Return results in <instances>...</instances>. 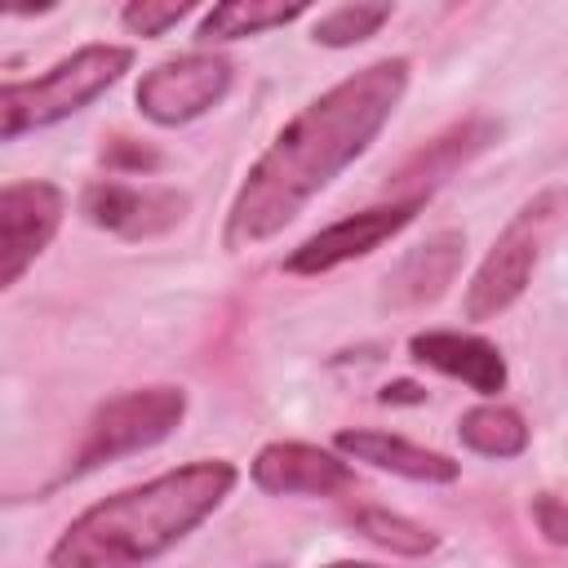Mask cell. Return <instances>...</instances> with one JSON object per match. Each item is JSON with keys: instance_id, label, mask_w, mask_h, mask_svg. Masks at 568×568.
I'll return each instance as SVG.
<instances>
[{"instance_id": "cell-17", "label": "cell", "mask_w": 568, "mask_h": 568, "mask_svg": "<svg viewBox=\"0 0 568 568\" xmlns=\"http://www.w3.org/2000/svg\"><path fill=\"white\" fill-rule=\"evenodd\" d=\"M351 528L359 537H368L373 546H382L390 555H408V559L430 555L439 546V537L430 528H422V524H413V519H404V515H395L386 506H355L351 510Z\"/></svg>"}, {"instance_id": "cell-9", "label": "cell", "mask_w": 568, "mask_h": 568, "mask_svg": "<svg viewBox=\"0 0 568 568\" xmlns=\"http://www.w3.org/2000/svg\"><path fill=\"white\" fill-rule=\"evenodd\" d=\"M67 200L53 182H9L0 191V284L13 288L62 226Z\"/></svg>"}, {"instance_id": "cell-1", "label": "cell", "mask_w": 568, "mask_h": 568, "mask_svg": "<svg viewBox=\"0 0 568 568\" xmlns=\"http://www.w3.org/2000/svg\"><path fill=\"white\" fill-rule=\"evenodd\" d=\"M408 89V58H382L306 102L257 155L226 213V248L284 231L346 164H355Z\"/></svg>"}, {"instance_id": "cell-15", "label": "cell", "mask_w": 568, "mask_h": 568, "mask_svg": "<svg viewBox=\"0 0 568 568\" xmlns=\"http://www.w3.org/2000/svg\"><path fill=\"white\" fill-rule=\"evenodd\" d=\"M306 4L293 0H226V4H213L195 31V40L213 44V40H244V36H262L271 27H288L293 18H302Z\"/></svg>"}, {"instance_id": "cell-5", "label": "cell", "mask_w": 568, "mask_h": 568, "mask_svg": "<svg viewBox=\"0 0 568 568\" xmlns=\"http://www.w3.org/2000/svg\"><path fill=\"white\" fill-rule=\"evenodd\" d=\"M550 209H555V195H537L501 226L488 257L466 284V320H497L524 297L541 253V235L550 226Z\"/></svg>"}, {"instance_id": "cell-23", "label": "cell", "mask_w": 568, "mask_h": 568, "mask_svg": "<svg viewBox=\"0 0 568 568\" xmlns=\"http://www.w3.org/2000/svg\"><path fill=\"white\" fill-rule=\"evenodd\" d=\"M324 568H382V564H351V559H342V564H324Z\"/></svg>"}, {"instance_id": "cell-3", "label": "cell", "mask_w": 568, "mask_h": 568, "mask_svg": "<svg viewBox=\"0 0 568 568\" xmlns=\"http://www.w3.org/2000/svg\"><path fill=\"white\" fill-rule=\"evenodd\" d=\"M129 67H133V53L124 44H84L58 67H49L40 80H9L0 89V138L18 142L31 129H44L84 111Z\"/></svg>"}, {"instance_id": "cell-6", "label": "cell", "mask_w": 568, "mask_h": 568, "mask_svg": "<svg viewBox=\"0 0 568 568\" xmlns=\"http://www.w3.org/2000/svg\"><path fill=\"white\" fill-rule=\"evenodd\" d=\"M231 89V62L217 53H182L160 67H151L138 80V111L164 129L191 124L204 111H213Z\"/></svg>"}, {"instance_id": "cell-13", "label": "cell", "mask_w": 568, "mask_h": 568, "mask_svg": "<svg viewBox=\"0 0 568 568\" xmlns=\"http://www.w3.org/2000/svg\"><path fill=\"white\" fill-rule=\"evenodd\" d=\"M466 253V235L462 231H439L426 244H417L386 280V297L395 306H426L435 297H444V288L453 284L457 266Z\"/></svg>"}, {"instance_id": "cell-16", "label": "cell", "mask_w": 568, "mask_h": 568, "mask_svg": "<svg viewBox=\"0 0 568 568\" xmlns=\"http://www.w3.org/2000/svg\"><path fill=\"white\" fill-rule=\"evenodd\" d=\"M457 439L484 457H519L528 448V422L506 404H475L462 413Z\"/></svg>"}, {"instance_id": "cell-2", "label": "cell", "mask_w": 568, "mask_h": 568, "mask_svg": "<svg viewBox=\"0 0 568 568\" xmlns=\"http://www.w3.org/2000/svg\"><path fill=\"white\" fill-rule=\"evenodd\" d=\"M235 488V466L191 462L124 488L75 515L49 550V568H146L200 528Z\"/></svg>"}, {"instance_id": "cell-19", "label": "cell", "mask_w": 568, "mask_h": 568, "mask_svg": "<svg viewBox=\"0 0 568 568\" xmlns=\"http://www.w3.org/2000/svg\"><path fill=\"white\" fill-rule=\"evenodd\" d=\"M186 13H191V0H169V4L133 0V4L120 9V22H124L133 36H164V31L178 27Z\"/></svg>"}, {"instance_id": "cell-21", "label": "cell", "mask_w": 568, "mask_h": 568, "mask_svg": "<svg viewBox=\"0 0 568 568\" xmlns=\"http://www.w3.org/2000/svg\"><path fill=\"white\" fill-rule=\"evenodd\" d=\"M532 519H537V528H541V537L546 541H555V546H568V501L564 497H537L532 501Z\"/></svg>"}, {"instance_id": "cell-20", "label": "cell", "mask_w": 568, "mask_h": 568, "mask_svg": "<svg viewBox=\"0 0 568 568\" xmlns=\"http://www.w3.org/2000/svg\"><path fill=\"white\" fill-rule=\"evenodd\" d=\"M102 164L115 169V173H155L164 164V155L151 146V142H138V138H111L102 146Z\"/></svg>"}, {"instance_id": "cell-18", "label": "cell", "mask_w": 568, "mask_h": 568, "mask_svg": "<svg viewBox=\"0 0 568 568\" xmlns=\"http://www.w3.org/2000/svg\"><path fill=\"white\" fill-rule=\"evenodd\" d=\"M390 22V4H337L333 13L315 18V44H328V49H346V44H359L368 36H377V27Z\"/></svg>"}, {"instance_id": "cell-4", "label": "cell", "mask_w": 568, "mask_h": 568, "mask_svg": "<svg viewBox=\"0 0 568 568\" xmlns=\"http://www.w3.org/2000/svg\"><path fill=\"white\" fill-rule=\"evenodd\" d=\"M182 417H186V390H178V386H142V390L111 395L89 417L84 439L71 462V475L98 470V466L142 453V448H155L160 439L173 435V426Z\"/></svg>"}, {"instance_id": "cell-10", "label": "cell", "mask_w": 568, "mask_h": 568, "mask_svg": "<svg viewBox=\"0 0 568 568\" xmlns=\"http://www.w3.org/2000/svg\"><path fill=\"white\" fill-rule=\"evenodd\" d=\"M248 475L271 497H333L355 484V470L342 457H333L315 444H297V439L266 444L253 457Z\"/></svg>"}, {"instance_id": "cell-11", "label": "cell", "mask_w": 568, "mask_h": 568, "mask_svg": "<svg viewBox=\"0 0 568 568\" xmlns=\"http://www.w3.org/2000/svg\"><path fill=\"white\" fill-rule=\"evenodd\" d=\"M408 355L444 377L466 382L479 395H497L506 386V359L493 342L475 337V333H448V328H430V333H413Z\"/></svg>"}, {"instance_id": "cell-7", "label": "cell", "mask_w": 568, "mask_h": 568, "mask_svg": "<svg viewBox=\"0 0 568 568\" xmlns=\"http://www.w3.org/2000/svg\"><path fill=\"white\" fill-rule=\"evenodd\" d=\"M426 195H404V200H390V204H377V209H364V213H351L324 231H315L311 240H302L288 257H284V271L288 275H324L342 262H355L373 248H382L386 240H395L417 213H422Z\"/></svg>"}, {"instance_id": "cell-8", "label": "cell", "mask_w": 568, "mask_h": 568, "mask_svg": "<svg viewBox=\"0 0 568 568\" xmlns=\"http://www.w3.org/2000/svg\"><path fill=\"white\" fill-rule=\"evenodd\" d=\"M186 209H191V200L173 186H129V182L98 178L80 191V213L120 240L164 235L186 217Z\"/></svg>"}, {"instance_id": "cell-12", "label": "cell", "mask_w": 568, "mask_h": 568, "mask_svg": "<svg viewBox=\"0 0 568 568\" xmlns=\"http://www.w3.org/2000/svg\"><path fill=\"white\" fill-rule=\"evenodd\" d=\"M333 448L351 462H364V466H377V470H390V475H404L417 484H453L462 475V466L453 457L422 448V444H408V439L386 435V430H337Z\"/></svg>"}, {"instance_id": "cell-22", "label": "cell", "mask_w": 568, "mask_h": 568, "mask_svg": "<svg viewBox=\"0 0 568 568\" xmlns=\"http://www.w3.org/2000/svg\"><path fill=\"white\" fill-rule=\"evenodd\" d=\"M426 390L413 386V382H395V386H382V404H422Z\"/></svg>"}, {"instance_id": "cell-14", "label": "cell", "mask_w": 568, "mask_h": 568, "mask_svg": "<svg viewBox=\"0 0 568 568\" xmlns=\"http://www.w3.org/2000/svg\"><path fill=\"white\" fill-rule=\"evenodd\" d=\"M497 138V124L493 120H466L462 129H453V133H444V138H435L426 151H417L390 182L395 186H408V182H422L426 191L435 186V182H444L457 164H466L470 155H479L488 142Z\"/></svg>"}]
</instances>
